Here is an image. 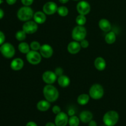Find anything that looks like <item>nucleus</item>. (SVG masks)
Here are the masks:
<instances>
[{"mask_svg": "<svg viewBox=\"0 0 126 126\" xmlns=\"http://www.w3.org/2000/svg\"><path fill=\"white\" fill-rule=\"evenodd\" d=\"M43 95L49 102H55L59 98V92L57 89L52 84H47L43 89Z\"/></svg>", "mask_w": 126, "mask_h": 126, "instance_id": "1", "label": "nucleus"}, {"mask_svg": "<svg viewBox=\"0 0 126 126\" xmlns=\"http://www.w3.org/2000/svg\"><path fill=\"white\" fill-rule=\"evenodd\" d=\"M17 17L18 19L23 22H27L33 18L34 12L33 9L30 6H25L20 7L17 12Z\"/></svg>", "mask_w": 126, "mask_h": 126, "instance_id": "2", "label": "nucleus"}, {"mask_svg": "<svg viewBox=\"0 0 126 126\" xmlns=\"http://www.w3.org/2000/svg\"><path fill=\"white\" fill-rule=\"evenodd\" d=\"M119 120V114L115 111H109L104 114L103 118L105 125L107 126H114Z\"/></svg>", "mask_w": 126, "mask_h": 126, "instance_id": "3", "label": "nucleus"}, {"mask_svg": "<svg viewBox=\"0 0 126 126\" xmlns=\"http://www.w3.org/2000/svg\"><path fill=\"white\" fill-rule=\"evenodd\" d=\"M87 30L84 26L78 25L73 28L71 33L72 38L75 41L80 42L86 38Z\"/></svg>", "mask_w": 126, "mask_h": 126, "instance_id": "4", "label": "nucleus"}, {"mask_svg": "<svg viewBox=\"0 0 126 126\" xmlns=\"http://www.w3.org/2000/svg\"><path fill=\"white\" fill-rule=\"evenodd\" d=\"M104 95V89L102 85L95 84L92 85L89 89V96L94 100H99Z\"/></svg>", "mask_w": 126, "mask_h": 126, "instance_id": "5", "label": "nucleus"}, {"mask_svg": "<svg viewBox=\"0 0 126 126\" xmlns=\"http://www.w3.org/2000/svg\"><path fill=\"white\" fill-rule=\"evenodd\" d=\"M16 50L12 44L9 43H6L1 46V53L6 59L12 58L15 55Z\"/></svg>", "mask_w": 126, "mask_h": 126, "instance_id": "6", "label": "nucleus"}, {"mask_svg": "<svg viewBox=\"0 0 126 126\" xmlns=\"http://www.w3.org/2000/svg\"><path fill=\"white\" fill-rule=\"evenodd\" d=\"M42 56L40 53L36 50H30L28 53H27L26 55V58L28 62L33 65H36L39 64L41 62L42 59Z\"/></svg>", "mask_w": 126, "mask_h": 126, "instance_id": "7", "label": "nucleus"}, {"mask_svg": "<svg viewBox=\"0 0 126 126\" xmlns=\"http://www.w3.org/2000/svg\"><path fill=\"white\" fill-rule=\"evenodd\" d=\"M38 23H36L34 21L28 20L25 22V23L22 26V30L25 32L27 34H32L36 32L38 30Z\"/></svg>", "mask_w": 126, "mask_h": 126, "instance_id": "8", "label": "nucleus"}, {"mask_svg": "<svg viewBox=\"0 0 126 126\" xmlns=\"http://www.w3.org/2000/svg\"><path fill=\"white\" fill-rule=\"evenodd\" d=\"M76 9L79 14L86 16L91 11V6L87 1H81L78 3L76 6Z\"/></svg>", "mask_w": 126, "mask_h": 126, "instance_id": "9", "label": "nucleus"}, {"mask_svg": "<svg viewBox=\"0 0 126 126\" xmlns=\"http://www.w3.org/2000/svg\"><path fill=\"white\" fill-rule=\"evenodd\" d=\"M58 6L55 2L52 1H49L44 4L43 6V12L47 15L54 14L55 12H57Z\"/></svg>", "mask_w": 126, "mask_h": 126, "instance_id": "10", "label": "nucleus"}, {"mask_svg": "<svg viewBox=\"0 0 126 126\" xmlns=\"http://www.w3.org/2000/svg\"><path fill=\"white\" fill-rule=\"evenodd\" d=\"M42 78L43 81L47 84H52L57 80V76L55 72L52 71H46L43 74Z\"/></svg>", "mask_w": 126, "mask_h": 126, "instance_id": "11", "label": "nucleus"}, {"mask_svg": "<svg viewBox=\"0 0 126 126\" xmlns=\"http://www.w3.org/2000/svg\"><path fill=\"white\" fill-rule=\"evenodd\" d=\"M68 114L64 112H60L57 114L55 119V124L57 126H66L68 123Z\"/></svg>", "mask_w": 126, "mask_h": 126, "instance_id": "12", "label": "nucleus"}, {"mask_svg": "<svg viewBox=\"0 0 126 126\" xmlns=\"http://www.w3.org/2000/svg\"><path fill=\"white\" fill-rule=\"evenodd\" d=\"M39 53L41 54L42 57L46 59H49L51 57L54 53L52 47L49 44H43L41 46L40 49H39Z\"/></svg>", "mask_w": 126, "mask_h": 126, "instance_id": "13", "label": "nucleus"}, {"mask_svg": "<svg viewBox=\"0 0 126 126\" xmlns=\"http://www.w3.org/2000/svg\"><path fill=\"white\" fill-rule=\"evenodd\" d=\"M81 46L80 43L78 41H74L70 42L67 47V50L71 54H76L80 51Z\"/></svg>", "mask_w": 126, "mask_h": 126, "instance_id": "14", "label": "nucleus"}, {"mask_svg": "<svg viewBox=\"0 0 126 126\" xmlns=\"http://www.w3.org/2000/svg\"><path fill=\"white\" fill-rule=\"evenodd\" d=\"M24 66V62L20 58L14 59L11 63V68L14 71H18L22 69Z\"/></svg>", "mask_w": 126, "mask_h": 126, "instance_id": "15", "label": "nucleus"}, {"mask_svg": "<svg viewBox=\"0 0 126 126\" xmlns=\"http://www.w3.org/2000/svg\"><path fill=\"white\" fill-rule=\"evenodd\" d=\"M33 19L34 22L38 24H43L46 20V16L44 12L38 11L34 14Z\"/></svg>", "mask_w": 126, "mask_h": 126, "instance_id": "16", "label": "nucleus"}, {"mask_svg": "<svg viewBox=\"0 0 126 126\" xmlns=\"http://www.w3.org/2000/svg\"><path fill=\"white\" fill-rule=\"evenodd\" d=\"M100 28L104 32H109L111 29V25L109 20L106 18H102L98 22Z\"/></svg>", "mask_w": 126, "mask_h": 126, "instance_id": "17", "label": "nucleus"}, {"mask_svg": "<svg viewBox=\"0 0 126 126\" xmlns=\"http://www.w3.org/2000/svg\"><path fill=\"white\" fill-rule=\"evenodd\" d=\"M94 65L96 69L98 70V71H103L105 69L106 66H107V63H106L105 60L103 57H98L96 58V59L95 60Z\"/></svg>", "mask_w": 126, "mask_h": 126, "instance_id": "18", "label": "nucleus"}, {"mask_svg": "<svg viewBox=\"0 0 126 126\" xmlns=\"http://www.w3.org/2000/svg\"><path fill=\"white\" fill-rule=\"evenodd\" d=\"M93 114L89 111H83L79 114L80 121L84 123H88L92 120Z\"/></svg>", "mask_w": 126, "mask_h": 126, "instance_id": "19", "label": "nucleus"}, {"mask_svg": "<svg viewBox=\"0 0 126 126\" xmlns=\"http://www.w3.org/2000/svg\"><path fill=\"white\" fill-rule=\"evenodd\" d=\"M37 108L40 111H46L50 108V102L47 101V100H40L37 103Z\"/></svg>", "mask_w": 126, "mask_h": 126, "instance_id": "20", "label": "nucleus"}, {"mask_svg": "<svg viewBox=\"0 0 126 126\" xmlns=\"http://www.w3.org/2000/svg\"><path fill=\"white\" fill-rule=\"evenodd\" d=\"M58 84L62 87H66L70 85V79L66 75H62L59 76L57 79Z\"/></svg>", "mask_w": 126, "mask_h": 126, "instance_id": "21", "label": "nucleus"}, {"mask_svg": "<svg viewBox=\"0 0 126 126\" xmlns=\"http://www.w3.org/2000/svg\"><path fill=\"white\" fill-rule=\"evenodd\" d=\"M90 99L89 95L86 94H82L78 96L77 98V102L81 105H85L87 103H88Z\"/></svg>", "mask_w": 126, "mask_h": 126, "instance_id": "22", "label": "nucleus"}, {"mask_svg": "<svg viewBox=\"0 0 126 126\" xmlns=\"http://www.w3.org/2000/svg\"><path fill=\"white\" fill-rule=\"evenodd\" d=\"M18 49L21 53L27 54V53L30 51L31 48L30 46H29L28 43H25V42H22L18 44Z\"/></svg>", "mask_w": 126, "mask_h": 126, "instance_id": "23", "label": "nucleus"}, {"mask_svg": "<svg viewBox=\"0 0 126 126\" xmlns=\"http://www.w3.org/2000/svg\"><path fill=\"white\" fill-rule=\"evenodd\" d=\"M105 39V41L107 44H112L116 41V34L113 32H109L106 34Z\"/></svg>", "mask_w": 126, "mask_h": 126, "instance_id": "24", "label": "nucleus"}, {"mask_svg": "<svg viewBox=\"0 0 126 126\" xmlns=\"http://www.w3.org/2000/svg\"><path fill=\"white\" fill-rule=\"evenodd\" d=\"M86 17L84 15L79 14L76 18V22L78 25L84 26L86 23Z\"/></svg>", "mask_w": 126, "mask_h": 126, "instance_id": "25", "label": "nucleus"}, {"mask_svg": "<svg viewBox=\"0 0 126 126\" xmlns=\"http://www.w3.org/2000/svg\"><path fill=\"white\" fill-rule=\"evenodd\" d=\"M79 118L76 116H72L69 118L68 124L70 126H78L79 124Z\"/></svg>", "mask_w": 126, "mask_h": 126, "instance_id": "26", "label": "nucleus"}, {"mask_svg": "<svg viewBox=\"0 0 126 126\" xmlns=\"http://www.w3.org/2000/svg\"><path fill=\"white\" fill-rule=\"evenodd\" d=\"M57 12L59 14V16H62V17H65L68 14V9L66 7V6H62L58 7L57 9Z\"/></svg>", "mask_w": 126, "mask_h": 126, "instance_id": "27", "label": "nucleus"}, {"mask_svg": "<svg viewBox=\"0 0 126 126\" xmlns=\"http://www.w3.org/2000/svg\"><path fill=\"white\" fill-rule=\"evenodd\" d=\"M27 37V33L22 30L18 31L16 33V38L17 40L19 41H23L26 39Z\"/></svg>", "mask_w": 126, "mask_h": 126, "instance_id": "28", "label": "nucleus"}, {"mask_svg": "<svg viewBox=\"0 0 126 126\" xmlns=\"http://www.w3.org/2000/svg\"><path fill=\"white\" fill-rule=\"evenodd\" d=\"M30 48L32 50H36V51H38V50H39L40 49L41 46L40 43L39 42L36 41H32L30 44Z\"/></svg>", "mask_w": 126, "mask_h": 126, "instance_id": "29", "label": "nucleus"}, {"mask_svg": "<svg viewBox=\"0 0 126 126\" xmlns=\"http://www.w3.org/2000/svg\"><path fill=\"white\" fill-rule=\"evenodd\" d=\"M80 44H81V47L86 49V48L88 47L89 45V43L88 41L84 39L81 41H80Z\"/></svg>", "mask_w": 126, "mask_h": 126, "instance_id": "30", "label": "nucleus"}, {"mask_svg": "<svg viewBox=\"0 0 126 126\" xmlns=\"http://www.w3.org/2000/svg\"><path fill=\"white\" fill-rule=\"evenodd\" d=\"M34 0H21V2L24 6H30L33 4Z\"/></svg>", "mask_w": 126, "mask_h": 126, "instance_id": "31", "label": "nucleus"}, {"mask_svg": "<svg viewBox=\"0 0 126 126\" xmlns=\"http://www.w3.org/2000/svg\"><path fill=\"white\" fill-rule=\"evenodd\" d=\"M52 112L55 114H59V113H60L61 112V108H60V107H59L57 105L54 106L52 108Z\"/></svg>", "mask_w": 126, "mask_h": 126, "instance_id": "32", "label": "nucleus"}, {"mask_svg": "<svg viewBox=\"0 0 126 126\" xmlns=\"http://www.w3.org/2000/svg\"><path fill=\"white\" fill-rule=\"evenodd\" d=\"M63 70L62 68L58 67L55 69V73L57 76H60L63 75Z\"/></svg>", "mask_w": 126, "mask_h": 126, "instance_id": "33", "label": "nucleus"}, {"mask_svg": "<svg viewBox=\"0 0 126 126\" xmlns=\"http://www.w3.org/2000/svg\"><path fill=\"white\" fill-rule=\"evenodd\" d=\"M5 41V35L4 33L0 31V46L3 44Z\"/></svg>", "mask_w": 126, "mask_h": 126, "instance_id": "34", "label": "nucleus"}, {"mask_svg": "<svg viewBox=\"0 0 126 126\" xmlns=\"http://www.w3.org/2000/svg\"><path fill=\"white\" fill-rule=\"evenodd\" d=\"M17 0H6V2L9 5H13L16 2Z\"/></svg>", "mask_w": 126, "mask_h": 126, "instance_id": "35", "label": "nucleus"}, {"mask_svg": "<svg viewBox=\"0 0 126 126\" xmlns=\"http://www.w3.org/2000/svg\"><path fill=\"white\" fill-rule=\"evenodd\" d=\"M68 114L69 116H74L75 114V110L73 109H70L68 110Z\"/></svg>", "mask_w": 126, "mask_h": 126, "instance_id": "36", "label": "nucleus"}, {"mask_svg": "<svg viewBox=\"0 0 126 126\" xmlns=\"http://www.w3.org/2000/svg\"><path fill=\"white\" fill-rule=\"evenodd\" d=\"M89 126H97V123L95 121L91 120V121L89 123Z\"/></svg>", "mask_w": 126, "mask_h": 126, "instance_id": "37", "label": "nucleus"}, {"mask_svg": "<svg viewBox=\"0 0 126 126\" xmlns=\"http://www.w3.org/2000/svg\"><path fill=\"white\" fill-rule=\"evenodd\" d=\"M26 126H37V124H36L34 122L30 121V122H28V123H27Z\"/></svg>", "mask_w": 126, "mask_h": 126, "instance_id": "38", "label": "nucleus"}, {"mask_svg": "<svg viewBox=\"0 0 126 126\" xmlns=\"http://www.w3.org/2000/svg\"><path fill=\"white\" fill-rule=\"evenodd\" d=\"M4 16V12L3 10L2 9L0 8V19L3 18Z\"/></svg>", "mask_w": 126, "mask_h": 126, "instance_id": "39", "label": "nucleus"}, {"mask_svg": "<svg viewBox=\"0 0 126 126\" xmlns=\"http://www.w3.org/2000/svg\"><path fill=\"white\" fill-rule=\"evenodd\" d=\"M45 126H57L55 125V124H54V123H51V122H49V123H47Z\"/></svg>", "mask_w": 126, "mask_h": 126, "instance_id": "40", "label": "nucleus"}, {"mask_svg": "<svg viewBox=\"0 0 126 126\" xmlns=\"http://www.w3.org/2000/svg\"><path fill=\"white\" fill-rule=\"evenodd\" d=\"M59 2H60V3L65 4V3H66V2H68L70 0H59Z\"/></svg>", "mask_w": 126, "mask_h": 126, "instance_id": "41", "label": "nucleus"}, {"mask_svg": "<svg viewBox=\"0 0 126 126\" xmlns=\"http://www.w3.org/2000/svg\"><path fill=\"white\" fill-rule=\"evenodd\" d=\"M2 2V0H0V4Z\"/></svg>", "mask_w": 126, "mask_h": 126, "instance_id": "42", "label": "nucleus"}, {"mask_svg": "<svg viewBox=\"0 0 126 126\" xmlns=\"http://www.w3.org/2000/svg\"><path fill=\"white\" fill-rule=\"evenodd\" d=\"M74 1H80V0H74Z\"/></svg>", "mask_w": 126, "mask_h": 126, "instance_id": "43", "label": "nucleus"}, {"mask_svg": "<svg viewBox=\"0 0 126 126\" xmlns=\"http://www.w3.org/2000/svg\"><path fill=\"white\" fill-rule=\"evenodd\" d=\"M0 52H1V47H0Z\"/></svg>", "mask_w": 126, "mask_h": 126, "instance_id": "44", "label": "nucleus"}, {"mask_svg": "<svg viewBox=\"0 0 126 126\" xmlns=\"http://www.w3.org/2000/svg\"><path fill=\"white\" fill-rule=\"evenodd\" d=\"M106 126V125H105V126Z\"/></svg>", "mask_w": 126, "mask_h": 126, "instance_id": "45", "label": "nucleus"}]
</instances>
